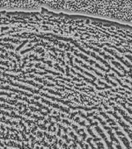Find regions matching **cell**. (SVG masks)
<instances>
[{
  "label": "cell",
  "mask_w": 132,
  "mask_h": 149,
  "mask_svg": "<svg viewBox=\"0 0 132 149\" xmlns=\"http://www.w3.org/2000/svg\"><path fill=\"white\" fill-rule=\"evenodd\" d=\"M27 40H25V41H23V43H22V44H21V45H20V47H17L16 51H19V50H20V48H21V47H23V46H24V45L26 44V43H27Z\"/></svg>",
  "instance_id": "1"
},
{
  "label": "cell",
  "mask_w": 132,
  "mask_h": 149,
  "mask_svg": "<svg viewBox=\"0 0 132 149\" xmlns=\"http://www.w3.org/2000/svg\"><path fill=\"white\" fill-rule=\"evenodd\" d=\"M34 99H37L38 100V99H40V97H34Z\"/></svg>",
  "instance_id": "2"
}]
</instances>
